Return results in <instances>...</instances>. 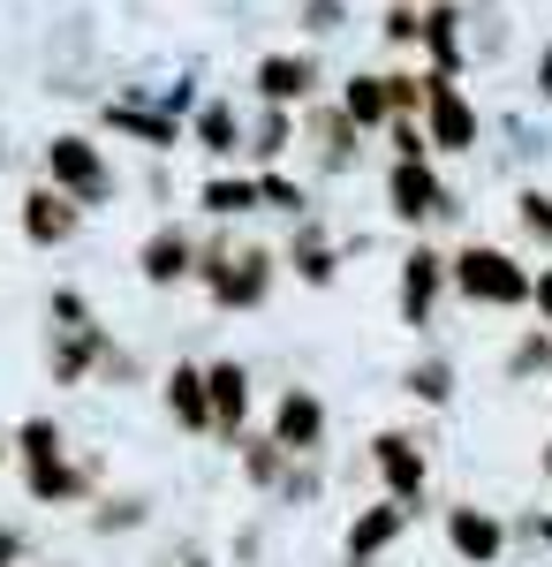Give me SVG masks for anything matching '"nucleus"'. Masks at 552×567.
<instances>
[{
    "mask_svg": "<svg viewBox=\"0 0 552 567\" xmlns=\"http://www.w3.org/2000/svg\"><path fill=\"white\" fill-rule=\"evenodd\" d=\"M106 355H114V341H106L99 310H91L76 288H53V296H45V379H53V386H84Z\"/></svg>",
    "mask_w": 552,
    "mask_h": 567,
    "instance_id": "nucleus-1",
    "label": "nucleus"
},
{
    "mask_svg": "<svg viewBox=\"0 0 552 567\" xmlns=\"http://www.w3.org/2000/svg\"><path fill=\"white\" fill-rule=\"evenodd\" d=\"M280 272H288L280 250H265V243H243V250H235L227 235H213V243H205V265H197V280H205L213 310H265Z\"/></svg>",
    "mask_w": 552,
    "mask_h": 567,
    "instance_id": "nucleus-2",
    "label": "nucleus"
},
{
    "mask_svg": "<svg viewBox=\"0 0 552 567\" xmlns=\"http://www.w3.org/2000/svg\"><path fill=\"white\" fill-rule=\"evenodd\" d=\"M530 288H538V265H522L500 243H462L454 250V296L469 310H530Z\"/></svg>",
    "mask_w": 552,
    "mask_h": 567,
    "instance_id": "nucleus-3",
    "label": "nucleus"
},
{
    "mask_svg": "<svg viewBox=\"0 0 552 567\" xmlns=\"http://www.w3.org/2000/svg\"><path fill=\"white\" fill-rule=\"evenodd\" d=\"M454 296V250H439V243H409V258L393 272V310H401V326L409 333H431L439 326V303Z\"/></svg>",
    "mask_w": 552,
    "mask_h": 567,
    "instance_id": "nucleus-4",
    "label": "nucleus"
},
{
    "mask_svg": "<svg viewBox=\"0 0 552 567\" xmlns=\"http://www.w3.org/2000/svg\"><path fill=\"white\" fill-rule=\"evenodd\" d=\"M39 167H45V182L53 189H69L84 213H99V205H114V167H106V152H99V136H84V130H69V136H53L39 152Z\"/></svg>",
    "mask_w": 552,
    "mask_h": 567,
    "instance_id": "nucleus-5",
    "label": "nucleus"
},
{
    "mask_svg": "<svg viewBox=\"0 0 552 567\" xmlns=\"http://www.w3.org/2000/svg\"><path fill=\"white\" fill-rule=\"evenodd\" d=\"M386 213L425 235V227L462 213V197H454V182L439 175L431 159H386Z\"/></svg>",
    "mask_w": 552,
    "mask_h": 567,
    "instance_id": "nucleus-6",
    "label": "nucleus"
},
{
    "mask_svg": "<svg viewBox=\"0 0 552 567\" xmlns=\"http://www.w3.org/2000/svg\"><path fill=\"white\" fill-rule=\"evenodd\" d=\"M425 136H431L439 159H462V152H477V136H484L477 99H469L454 76H439V69H431V99H425Z\"/></svg>",
    "mask_w": 552,
    "mask_h": 567,
    "instance_id": "nucleus-7",
    "label": "nucleus"
},
{
    "mask_svg": "<svg viewBox=\"0 0 552 567\" xmlns=\"http://www.w3.org/2000/svg\"><path fill=\"white\" fill-rule=\"evenodd\" d=\"M371 477H379L386 499L425 507V492H431V446L417 432H379V439H371Z\"/></svg>",
    "mask_w": 552,
    "mask_h": 567,
    "instance_id": "nucleus-8",
    "label": "nucleus"
},
{
    "mask_svg": "<svg viewBox=\"0 0 552 567\" xmlns=\"http://www.w3.org/2000/svg\"><path fill=\"white\" fill-rule=\"evenodd\" d=\"M16 227H23L31 250H69V243L84 235V205H76L69 189H53V182H31V189L16 197Z\"/></svg>",
    "mask_w": 552,
    "mask_h": 567,
    "instance_id": "nucleus-9",
    "label": "nucleus"
},
{
    "mask_svg": "<svg viewBox=\"0 0 552 567\" xmlns=\"http://www.w3.org/2000/svg\"><path fill=\"white\" fill-rule=\"evenodd\" d=\"M425 507H401V499H371V507H356V523H348V537H340V567H379L401 537H409V523H417Z\"/></svg>",
    "mask_w": 552,
    "mask_h": 567,
    "instance_id": "nucleus-10",
    "label": "nucleus"
},
{
    "mask_svg": "<svg viewBox=\"0 0 552 567\" xmlns=\"http://www.w3.org/2000/svg\"><path fill=\"white\" fill-rule=\"evenodd\" d=\"M197 265H205V243H197L182 219H160V227L136 243V272H144V288H182V280H197Z\"/></svg>",
    "mask_w": 552,
    "mask_h": 567,
    "instance_id": "nucleus-11",
    "label": "nucleus"
},
{
    "mask_svg": "<svg viewBox=\"0 0 552 567\" xmlns=\"http://www.w3.org/2000/svg\"><path fill=\"white\" fill-rule=\"evenodd\" d=\"M303 144H310L318 175H356V167H364V144H371V136L356 130V122L340 114V99H334V106H303Z\"/></svg>",
    "mask_w": 552,
    "mask_h": 567,
    "instance_id": "nucleus-12",
    "label": "nucleus"
},
{
    "mask_svg": "<svg viewBox=\"0 0 552 567\" xmlns=\"http://www.w3.org/2000/svg\"><path fill=\"white\" fill-rule=\"evenodd\" d=\"M265 432L280 439L296 462H318V454H326V401H318L310 386H280L273 416H265Z\"/></svg>",
    "mask_w": 552,
    "mask_h": 567,
    "instance_id": "nucleus-13",
    "label": "nucleus"
},
{
    "mask_svg": "<svg viewBox=\"0 0 552 567\" xmlns=\"http://www.w3.org/2000/svg\"><path fill=\"white\" fill-rule=\"evenodd\" d=\"M508 537L514 529L492 515V507H477V499H462V507H447V553L462 567H500L508 560Z\"/></svg>",
    "mask_w": 552,
    "mask_h": 567,
    "instance_id": "nucleus-14",
    "label": "nucleus"
},
{
    "mask_svg": "<svg viewBox=\"0 0 552 567\" xmlns=\"http://www.w3.org/2000/svg\"><path fill=\"white\" fill-rule=\"evenodd\" d=\"M251 84H257V106H310L318 99V84H326V69H318V53H265L251 69Z\"/></svg>",
    "mask_w": 552,
    "mask_h": 567,
    "instance_id": "nucleus-15",
    "label": "nucleus"
},
{
    "mask_svg": "<svg viewBox=\"0 0 552 567\" xmlns=\"http://www.w3.org/2000/svg\"><path fill=\"white\" fill-rule=\"evenodd\" d=\"M190 144H197L213 167H235V159L251 152V114H243L235 99H205V106L190 114Z\"/></svg>",
    "mask_w": 552,
    "mask_h": 567,
    "instance_id": "nucleus-16",
    "label": "nucleus"
},
{
    "mask_svg": "<svg viewBox=\"0 0 552 567\" xmlns=\"http://www.w3.org/2000/svg\"><path fill=\"white\" fill-rule=\"evenodd\" d=\"M114 136H136L144 152H174V144H190V130H182V114H167V106H144V99H106V114H99Z\"/></svg>",
    "mask_w": 552,
    "mask_h": 567,
    "instance_id": "nucleus-17",
    "label": "nucleus"
},
{
    "mask_svg": "<svg viewBox=\"0 0 552 567\" xmlns=\"http://www.w3.org/2000/svg\"><path fill=\"white\" fill-rule=\"evenodd\" d=\"M280 265L296 272L303 288H334V280H340V243L318 227V219H296L288 243H280Z\"/></svg>",
    "mask_w": 552,
    "mask_h": 567,
    "instance_id": "nucleus-18",
    "label": "nucleus"
},
{
    "mask_svg": "<svg viewBox=\"0 0 552 567\" xmlns=\"http://www.w3.org/2000/svg\"><path fill=\"white\" fill-rule=\"evenodd\" d=\"M205 386H213V416H219V439L235 446V439L251 432V363H235V355H219V363H205Z\"/></svg>",
    "mask_w": 552,
    "mask_h": 567,
    "instance_id": "nucleus-19",
    "label": "nucleus"
},
{
    "mask_svg": "<svg viewBox=\"0 0 552 567\" xmlns=\"http://www.w3.org/2000/svg\"><path fill=\"white\" fill-rule=\"evenodd\" d=\"M160 393H167V416L182 424V432H219V416H213V386H205V363H174L167 379H160Z\"/></svg>",
    "mask_w": 552,
    "mask_h": 567,
    "instance_id": "nucleus-20",
    "label": "nucleus"
},
{
    "mask_svg": "<svg viewBox=\"0 0 552 567\" xmlns=\"http://www.w3.org/2000/svg\"><path fill=\"white\" fill-rule=\"evenodd\" d=\"M235 462H243L251 492H265V499H280V484H288V470H296V454H288L273 432H243L235 439Z\"/></svg>",
    "mask_w": 552,
    "mask_h": 567,
    "instance_id": "nucleus-21",
    "label": "nucleus"
},
{
    "mask_svg": "<svg viewBox=\"0 0 552 567\" xmlns=\"http://www.w3.org/2000/svg\"><path fill=\"white\" fill-rule=\"evenodd\" d=\"M340 114L356 122L364 136H386L393 122V91H386V69H356L348 84H340Z\"/></svg>",
    "mask_w": 552,
    "mask_h": 567,
    "instance_id": "nucleus-22",
    "label": "nucleus"
},
{
    "mask_svg": "<svg viewBox=\"0 0 552 567\" xmlns=\"http://www.w3.org/2000/svg\"><path fill=\"white\" fill-rule=\"evenodd\" d=\"M23 492H31L39 507H84L91 499V470L69 462V454H61V462H31V470H23Z\"/></svg>",
    "mask_w": 552,
    "mask_h": 567,
    "instance_id": "nucleus-23",
    "label": "nucleus"
},
{
    "mask_svg": "<svg viewBox=\"0 0 552 567\" xmlns=\"http://www.w3.org/2000/svg\"><path fill=\"white\" fill-rule=\"evenodd\" d=\"M462 8H454V0H425V61L431 69H439V76H462Z\"/></svg>",
    "mask_w": 552,
    "mask_h": 567,
    "instance_id": "nucleus-24",
    "label": "nucleus"
},
{
    "mask_svg": "<svg viewBox=\"0 0 552 567\" xmlns=\"http://www.w3.org/2000/svg\"><path fill=\"white\" fill-rule=\"evenodd\" d=\"M197 213L219 219V227H227V219L265 213V205H257V175H227V167H219V175H205V189H197Z\"/></svg>",
    "mask_w": 552,
    "mask_h": 567,
    "instance_id": "nucleus-25",
    "label": "nucleus"
},
{
    "mask_svg": "<svg viewBox=\"0 0 552 567\" xmlns=\"http://www.w3.org/2000/svg\"><path fill=\"white\" fill-rule=\"evenodd\" d=\"M296 114L288 106H257L251 114V167H280L288 152H296Z\"/></svg>",
    "mask_w": 552,
    "mask_h": 567,
    "instance_id": "nucleus-26",
    "label": "nucleus"
},
{
    "mask_svg": "<svg viewBox=\"0 0 552 567\" xmlns=\"http://www.w3.org/2000/svg\"><path fill=\"white\" fill-rule=\"evenodd\" d=\"M401 393H409V401H425V409H447V401H454V355H417V363H409V371H401Z\"/></svg>",
    "mask_w": 552,
    "mask_h": 567,
    "instance_id": "nucleus-27",
    "label": "nucleus"
},
{
    "mask_svg": "<svg viewBox=\"0 0 552 567\" xmlns=\"http://www.w3.org/2000/svg\"><path fill=\"white\" fill-rule=\"evenodd\" d=\"M16 470H31V462H61V454H69V432H61V416H23V424H16Z\"/></svg>",
    "mask_w": 552,
    "mask_h": 567,
    "instance_id": "nucleus-28",
    "label": "nucleus"
},
{
    "mask_svg": "<svg viewBox=\"0 0 552 567\" xmlns=\"http://www.w3.org/2000/svg\"><path fill=\"white\" fill-rule=\"evenodd\" d=\"M500 371H508V386H530V379H545V371H552V326H522Z\"/></svg>",
    "mask_w": 552,
    "mask_h": 567,
    "instance_id": "nucleus-29",
    "label": "nucleus"
},
{
    "mask_svg": "<svg viewBox=\"0 0 552 567\" xmlns=\"http://www.w3.org/2000/svg\"><path fill=\"white\" fill-rule=\"evenodd\" d=\"M257 205L280 219H310V189H303L288 167H257Z\"/></svg>",
    "mask_w": 552,
    "mask_h": 567,
    "instance_id": "nucleus-30",
    "label": "nucleus"
},
{
    "mask_svg": "<svg viewBox=\"0 0 552 567\" xmlns=\"http://www.w3.org/2000/svg\"><path fill=\"white\" fill-rule=\"evenodd\" d=\"M152 523V499L144 492H122V499H99L91 507V537H129V529Z\"/></svg>",
    "mask_w": 552,
    "mask_h": 567,
    "instance_id": "nucleus-31",
    "label": "nucleus"
},
{
    "mask_svg": "<svg viewBox=\"0 0 552 567\" xmlns=\"http://www.w3.org/2000/svg\"><path fill=\"white\" fill-rule=\"evenodd\" d=\"M514 227H522V235L552 258V189H538V182H530V189H514Z\"/></svg>",
    "mask_w": 552,
    "mask_h": 567,
    "instance_id": "nucleus-32",
    "label": "nucleus"
},
{
    "mask_svg": "<svg viewBox=\"0 0 552 567\" xmlns=\"http://www.w3.org/2000/svg\"><path fill=\"white\" fill-rule=\"evenodd\" d=\"M379 39L386 45H425V0H393L379 16Z\"/></svg>",
    "mask_w": 552,
    "mask_h": 567,
    "instance_id": "nucleus-33",
    "label": "nucleus"
},
{
    "mask_svg": "<svg viewBox=\"0 0 552 567\" xmlns=\"http://www.w3.org/2000/svg\"><path fill=\"white\" fill-rule=\"evenodd\" d=\"M386 152H393V159H439L417 114H393V122H386Z\"/></svg>",
    "mask_w": 552,
    "mask_h": 567,
    "instance_id": "nucleus-34",
    "label": "nucleus"
},
{
    "mask_svg": "<svg viewBox=\"0 0 552 567\" xmlns=\"http://www.w3.org/2000/svg\"><path fill=\"white\" fill-rule=\"evenodd\" d=\"M318 492H326V477H318V462H296V470H288V484H280V507H310Z\"/></svg>",
    "mask_w": 552,
    "mask_h": 567,
    "instance_id": "nucleus-35",
    "label": "nucleus"
},
{
    "mask_svg": "<svg viewBox=\"0 0 552 567\" xmlns=\"http://www.w3.org/2000/svg\"><path fill=\"white\" fill-rule=\"evenodd\" d=\"M340 23H348V0H303V31L310 39H334Z\"/></svg>",
    "mask_w": 552,
    "mask_h": 567,
    "instance_id": "nucleus-36",
    "label": "nucleus"
},
{
    "mask_svg": "<svg viewBox=\"0 0 552 567\" xmlns=\"http://www.w3.org/2000/svg\"><path fill=\"white\" fill-rule=\"evenodd\" d=\"M530 310H538V326H552V258L538 265V288H530Z\"/></svg>",
    "mask_w": 552,
    "mask_h": 567,
    "instance_id": "nucleus-37",
    "label": "nucleus"
},
{
    "mask_svg": "<svg viewBox=\"0 0 552 567\" xmlns=\"http://www.w3.org/2000/svg\"><path fill=\"white\" fill-rule=\"evenodd\" d=\"M0 567H23V529L0 523Z\"/></svg>",
    "mask_w": 552,
    "mask_h": 567,
    "instance_id": "nucleus-38",
    "label": "nucleus"
},
{
    "mask_svg": "<svg viewBox=\"0 0 552 567\" xmlns=\"http://www.w3.org/2000/svg\"><path fill=\"white\" fill-rule=\"evenodd\" d=\"M530 84H538V99H545V106H552V45H545V53H538V76H530Z\"/></svg>",
    "mask_w": 552,
    "mask_h": 567,
    "instance_id": "nucleus-39",
    "label": "nucleus"
},
{
    "mask_svg": "<svg viewBox=\"0 0 552 567\" xmlns=\"http://www.w3.org/2000/svg\"><path fill=\"white\" fill-rule=\"evenodd\" d=\"M522 537H538V545L552 553V515H530V523H522Z\"/></svg>",
    "mask_w": 552,
    "mask_h": 567,
    "instance_id": "nucleus-40",
    "label": "nucleus"
},
{
    "mask_svg": "<svg viewBox=\"0 0 552 567\" xmlns=\"http://www.w3.org/2000/svg\"><path fill=\"white\" fill-rule=\"evenodd\" d=\"M167 567H219V560H205V553H182V560H167Z\"/></svg>",
    "mask_w": 552,
    "mask_h": 567,
    "instance_id": "nucleus-41",
    "label": "nucleus"
},
{
    "mask_svg": "<svg viewBox=\"0 0 552 567\" xmlns=\"http://www.w3.org/2000/svg\"><path fill=\"white\" fill-rule=\"evenodd\" d=\"M538 477H545V484H552V439H545V454H538Z\"/></svg>",
    "mask_w": 552,
    "mask_h": 567,
    "instance_id": "nucleus-42",
    "label": "nucleus"
},
{
    "mask_svg": "<svg viewBox=\"0 0 552 567\" xmlns=\"http://www.w3.org/2000/svg\"><path fill=\"white\" fill-rule=\"evenodd\" d=\"M8 462H16V439H8V432H0V470H8Z\"/></svg>",
    "mask_w": 552,
    "mask_h": 567,
    "instance_id": "nucleus-43",
    "label": "nucleus"
}]
</instances>
